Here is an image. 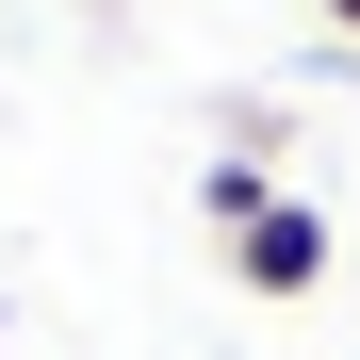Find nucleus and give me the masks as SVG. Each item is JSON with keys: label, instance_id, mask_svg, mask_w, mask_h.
<instances>
[{"label": "nucleus", "instance_id": "obj_1", "mask_svg": "<svg viewBox=\"0 0 360 360\" xmlns=\"http://www.w3.org/2000/svg\"><path fill=\"white\" fill-rule=\"evenodd\" d=\"M229 278H246V295H311L328 278V213L311 197H262L246 229H229Z\"/></svg>", "mask_w": 360, "mask_h": 360}, {"label": "nucleus", "instance_id": "obj_2", "mask_svg": "<svg viewBox=\"0 0 360 360\" xmlns=\"http://www.w3.org/2000/svg\"><path fill=\"white\" fill-rule=\"evenodd\" d=\"M311 17H328V33H344V49H360V0H311Z\"/></svg>", "mask_w": 360, "mask_h": 360}]
</instances>
